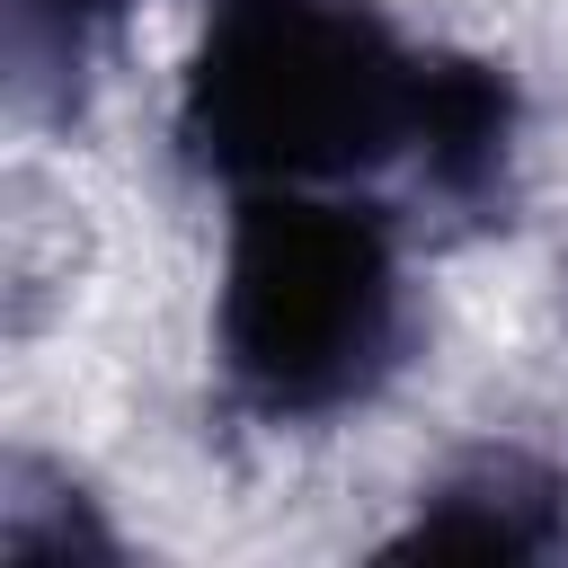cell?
Listing matches in <instances>:
<instances>
[{"label": "cell", "mask_w": 568, "mask_h": 568, "mask_svg": "<svg viewBox=\"0 0 568 568\" xmlns=\"http://www.w3.org/2000/svg\"><path fill=\"white\" fill-rule=\"evenodd\" d=\"M204 98H213V124L231 133L222 151L328 160V151H346V133H373L382 71L355 53L346 27L302 18V9H266V18L231 27V44L204 71Z\"/></svg>", "instance_id": "2"}, {"label": "cell", "mask_w": 568, "mask_h": 568, "mask_svg": "<svg viewBox=\"0 0 568 568\" xmlns=\"http://www.w3.org/2000/svg\"><path fill=\"white\" fill-rule=\"evenodd\" d=\"M382 311V266L355 231L328 222H266L240 248L231 275V337L240 364L266 373L275 390H328L346 364L373 346Z\"/></svg>", "instance_id": "1"}]
</instances>
